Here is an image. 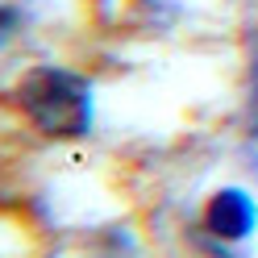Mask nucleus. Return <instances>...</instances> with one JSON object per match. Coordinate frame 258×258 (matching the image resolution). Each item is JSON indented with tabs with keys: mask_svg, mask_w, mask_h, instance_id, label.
<instances>
[{
	"mask_svg": "<svg viewBox=\"0 0 258 258\" xmlns=\"http://www.w3.org/2000/svg\"><path fill=\"white\" fill-rule=\"evenodd\" d=\"M204 229L221 241H246L258 229V204L241 187H221L204 208Z\"/></svg>",
	"mask_w": 258,
	"mask_h": 258,
	"instance_id": "2",
	"label": "nucleus"
},
{
	"mask_svg": "<svg viewBox=\"0 0 258 258\" xmlns=\"http://www.w3.org/2000/svg\"><path fill=\"white\" fill-rule=\"evenodd\" d=\"M17 104L46 138L75 142L92 129V84L71 67H34L17 84Z\"/></svg>",
	"mask_w": 258,
	"mask_h": 258,
	"instance_id": "1",
	"label": "nucleus"
},
{
	"mask_svg": "<svg viewBox=\"0 0 258 258\" xmlns=\"http://www.w3.org/2000/svg\"><path fill=\"white\" fill-rule=\"evenodd\" d=\"M250 134L258 138V42H254V62H250Z\"/></svg>",
	"mask_w": 258,
	"mask_h": 258,
	"instance_id": "3",
	"label": "nucleus"
}]
</instances>
